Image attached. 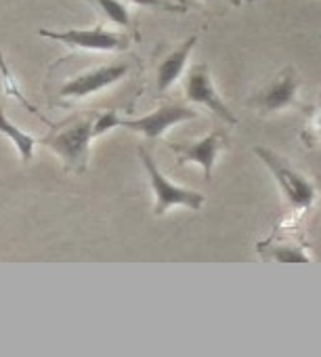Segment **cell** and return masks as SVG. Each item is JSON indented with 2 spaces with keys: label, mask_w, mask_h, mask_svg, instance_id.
Returning <instances> with one entry per match:
<instances>
[{
  "label": "cell",
  "mask_w": 321,
  "mask_h": 357,
  "mask_svg": "<svg viewBox=\"0 0 321 357\" xmlns=\"http://www.w3.org/2000/svg\"><path fill=\"white\" fill-rule=\"evenodd\" d=\"M254 153L267 164V168L271 170V174L275 176V181L283 194V198L288 200V204L296 211L302 213L306 208L313 206L315 198H317V188L311 181L308 176H304L302 172H298L290 162H285L281 155H277L273 149L256 145Z\"/></svg>",
  "instance_id": "1"
},
{
  "label": "cell",
  "mask_w": 321,
  "mask_h": 357,
  "mask_svg": "<svg viewBox=\"0 0 321 357\" xmlns=\"http://www.w3.org/2000/svg\"><path fill=\"white\" fill-rule=\"evenodd\" d=\"M139 158L149 174V183H151V192H153V198H155V208L153 213L157 217L166 215L171 208L175 206H187V208H202V204L206 202V198L194 190H185L177 183H173L171 178H166L162 172H159L157 164L153 162V158L147 153V149L139 147Z\"/></svg>",
  "instance_id": "2"
},
{
  "label": "cell",
  "mask_w": 321,
  "mask_h": 357,
  "mask_svg": "<svg viewBox=\"0 0 321 357\" xmlns=\"http://www.w3.org/2000/svg\"><path fill=\"white\" fill-rule=\"evenodd\" d=\"M93 139V120L84 118L74 124L63 126L55 135H49L42 139L45 145H49L65 164L68 170L84 172L88 164V145Z\"/></svg>",
  "instance_id": "3"
},
{
  "label": "cell",
  "mask_w": 321,
  "mask_h": 357,
  "mask_svg": "<svg viewBox=\"0 0 321 357\" xmlns=\"http://www.w3.org/2000/svg\"><path fill=\"white\" fill-rule=\"evenodd\" d=\"M198 112L191 109L189 105L183 103H164L162 107H157L155 112L143 116V118H134V120H122L118 126H124L128 130L141 132L147 139H157L162 137L171 126L187 122V120H196Z\"/></svg>",
  "instance_id": "4"
},
{
  "label": "cell",
  "mask_w": 321,
  "mask_h": 357,
  "mask_svg": "<svg viewBox=\"0 0 321 357\" xmlns=\"http://www.w3.org/2000/svg\"><path fill=\"white\" fill-rule=\"evenodd\" d=\"M185 97L191 103H200V105L208 107L214 116H219L227 124H237V118L233 116V112L219 97L214 84H212L210 68L206 63H198L187 72V76H185Z\"/></svg>",
  "instance_id": "5"
},
{
  "label": "cell",
  "mask_w": 321,
  "mask_h": 357,
  "mask_svg": "<svg viewBox=\"0 0 321 357\" xmlns=\"http://www.w3.org/2000/svg\"><path fill=\"white\" fill-rule=\"evenodd\" d=\"M296 93H298L296 70L294 68H285L263 91H258L254 97H250L248 105L260 109L263 114L279 112V109H285V107H300L298 99H296Z\"/></svg>",
  "instance_id": "6"
},
{
  "label": "cell",
  "mask_w": 321,
  "mask_h": 357,
  "mask_svg": "<svg viewBox=\"0 0 321 357\" xmlns=\"http://www.w3.org/2000/svg\"><path fill=\"white\" fill-rule=\"evenodd\" d=\"M128 74L126 63H109V66H99L95 70H88L84 74L74 76L59 89V97L65 99H82L88 95H95L116 82H120Z\"/></svg>",
  "instance_id": "7"
},
{
  "label": "cell",
  "mask_w": 321,
  "mask_h": 357,
  "mask_svg": "<svg viewBox=\"0 0 321 357\" xmlns=\"http://www.w3.org/2000/svg\"><path fill=\"white\" fill-rule=\"evenodd\" d=\"M38 34L51 40L63 43L72 49H86V51H116L126 45L122 34L105 30L103 26H95L86 30H65V32L38 30Z\"/></svg>",
  "instance_id": "8"
},
{
  "label": "cell",
  "mask_w": 321,
  "mask_h": 357,
  "mask_svg": "<svg viewBox=\"0 0 321 357\" xmlns=\"http://www.w3.org/2000/svg\"><path fill=\"white\" fill-rule=\"evenodd\" d=\"M177 153H179V162H196L202 166L204 170V178L210 181L212 176V168H214V160L221 153L223 147H227V132H223L221 128H217L214 132L206 135L202 141L191 143V145H171Z\"/></svg>",
  "instance_id": "9"
},
{
  "label": "cell",
  "mask_w": 321,
  "mask_h": 357,
  "mask_svg": "<svg viewBox=\"0 0 321 357\" xmlns=\"http://www.w3.org/2000/svg\"><path fill=\"white\" fill-rule=\"evenodd\" d=\"M196 43H198V36H189L185 43H181L179 49H175L173 53H169L162 61H159V66H157V91L159 93L169 91L181 78Z\"/></svg>",
  "instance_id": "10"
},
{
  "label": "cell",
  "mask_w": 321,
  "mask_h": 357,
  "mask_svg": "<svg viewBox=\"0 0 321 357\" xmlns=\"http://www.w3.org/2000/svg\"><path fill=\"white\" fill-rule=\"evenodd\" d=\"M0 132H3L5 137H9V139L13 141V145L17 147V151H19V155H22L24 162H30V160H32V155H34V145L38 143V139L32 137L30 132L22 130L19 126H15V124L7 118V114H5L3 107H0Z\"/></svg>",
  "instance_id": "11"
},
{
  "label": "cell",
  "mask_w": 321,
  "mask_h": 357,
  "mask_svg": "<svg viewBox=\"0 0 321 357\" xmlns=\"http://www.w3.org/2000/svg\"><path fill=\"white\" fill-rule=\"evenodd\" d=\"M99 7V11L113 24L118 26H128L130 24V15H128V9L124 7V3L120 0H91Z\"/></svg>",
  "instance_id": "12"
},
{
  "label": "cell",
  "mask_w": 321,
  "mask_h": 357,
  "mask_svg": "<svg viewBox=\"0 0 321 357\" xmlns=\"http://www.w3.org/2000/svg\"><path fill=\"white\" fill-rule=\"evenodd\" d=\"M120 124V116L116 112H107V114H101L97 120H93V137H99L111 128H116Z\"/></svg>",
  "instance_id": "13"
},
{
  "label": "cell",
  "mask_w": 321,
  "mask_h": 357,
  "mask_svg": "<svg viewBox=\"0 0 321 357\" xmlns=\"http://www.w3.org/2000/svg\"><path fill=\"white\" fill-rule=\"evenodd\" d=\"M130 3H134V5H139V7H164V9H169V5L164 3V0H130Z\"/></svg>",
  "instance_id": "14"
},
{
  "label": "cell",
  "mask_w": 321,
  "mask_h": 357,
  "mask_svg": "<svg viewBox=\"0 0 321 357\" xmlns=\"http://www.w3.org/2000/svg\"><path fill=\"white\" fill-rule=\"evenodd\" d=\"M206 3H208V0H206Z\"/></svg>",
  "instance_id": "15"
}]
</instances>
